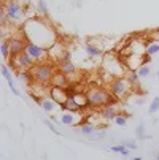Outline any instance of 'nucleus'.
I'll use <instances>...</instances> for the list:
<instances>
[{"instance_id": "nucleus-2", "label": "nucleus", "mask_w": 159, "mask_h": 160, "mask_svg": "<svg viewBox=\"0 0 159 160\" xmlns=\"http://www.w3.org/2000/svg\"><path fill=\"white\" fill-rule=\"evenodd\" d=\"M86 97H87L89 106H93V108H103L107 105H111L116 102V98L110 94V90L103 87H91L86 92Z\"/></svg>"}, {"instance_id": "nucleus-30", "label": "nucleus", "mask_w": 159, "mask_h": 160, "mask_svg": "<svg viewBox=\"0 0 159 160\" xmlns=\"http://www.w3.org/2000/svg\"><path fill=\"white\" fill-rule=\"evenodd\" d=\"M8 87L11 89V92L16 95V97H21V92L18 90V87H16V84H14V81H11V82H8Z\"/></svg>"}, {"instance_id": "nucleus-9", "label": "nucleus", "mask_w": 159, "mask_h": 160, "mask_svg": "<svg viewBox=\"0 0 159 160\" xmlns=\"http://www.w3.org/2000/svg\"><path fill=\"white\" fill-rule=\"evenodd\" d=\"M50 97L59 106H62L67 100H69V94H67V89L65 87H54V86H51L50 87Z\"/></svg>"}, {"instance_id": "nucleus-3", "label": "nucleus", "mask_w": 159, "mask_h": 160, "mask_svg": "<svg viewBox=\"0 0 159 160\" xmlns=\"http://www.w3.org/2000/svg\"><path fill=\"white\" fill-rule=\"evenodd\" d=\"M102 68H103V72H107L113 78H123V73H124L126 67L121 63L119 59H116L111 52H105L103 60H102Z\"/></svg>"}, {"instance_id": "nucleus-15", "label": "nucleus", "mask_w": 159, "mask_h": 160, "mask_svg": "<svg viewBox=\"0 0 159 160\" xmlns=\"http://www.w3.org/2000/svg\"><path fill=\"white\" fill-rule=\"evenodd\" d=\"M69 84H70L69 76L64 75V73L59 72V70L54 73V76H53V79H51V86H54V87H67Z\"/></svg>"}, {"instance_id": "nucleus-26", "label": "nucleus", "mask_w": 159, "mask_h": 160, "mask_svg": "<svg viewBox=\"0 0 159 160\" xmlns=\"http://www.w3.org/2000/svg\"><path fill=\"white\" fill-rule=\"evenodd\" d=\"M113 122H115L116 125H119V127H126L127 125V118L124 116V114H118V116L113 119Z\"/></svg>"}, {"instance_id": "nucleus-20", "label": "nucleus", "mask_w": 159, "mask_h": 160, "mask_svg": "<svg viewBox=\"0 0 159 160\" xmlns=\"http://www.w3.org/2000/svg\"><path fill=\"white\" fill-rule=\"evenodd\" d=\"M159 52V41H150V43H146V48H145V54H148V56H154V54H157Z\"/></svg>"}, {"instance_id": "nucleus-6", "label": "nucleus", "mask_w": 159, "mask_h": 160, "mask_svg": "<svg viewBox=\"0 0 159 160\" xmlns=\"http://www.w3.org/2000/svg\"><path fill=\"white\" fill-rule=\"evenodd\" d=\"M130 87H132V86L127 82L126 76H123V78H115V79L108 84L110 94L115 97L116 100H118V98H123L124 95H127V92L130 90Z\"/></svg>"}, {"instance_id": "nucleus-22", "label": "nucleus", "mask_w": 159, "mask_h": 160, "mask_svg": "<svg viewBox=\"0 0 159 160\" xmlns=\"http://www.w3.org/2000/svg\"><path fill=\"white\" fill-rule=\"evenodd\" d=\"M126 79H127V82L134 87V86H137V84H139L140 76H139V73H137V72H129V73L126 75Z\"/></svg>"}, {"instance_id": "nucleus-28", "label": "nucleus", "mask_w": 159, "mask_h": 160, "mask_svg": "<svg viewBox=\"0 0 159 160\" xmlns=\"http://www.w3.org/2000/svg\"><path fill=\"white\" fill-rule=\"evenodd\" d=\"M137 73H139L140 78H146V76H150V67H148V65H142L139 70H137Z\"/></svg>"}, {"instance_id": "nucleus-13", "label": "nucleus", "mask_w": 159, "mask_h": 160, "mask_svg": "<svg viewBox=\"0 0 159 160\" xmlns=\"http://www.w3.org/2000/svg\"><path fill=\"white\" fill-rule=\"evenodd\" d=\"M59 72H62L64 75H67V76H72V75H75L78 70H77V65L70 60V56L67 54L61 62H59Z\"/></svg>"}, {"instance_id": "nucleus-14", "label": "nucleus", "mask_w": 159, "mask_h": 160, "mask_svg": "<svg viewBox=\"0 0 159 160\" xmlns=\"http://www.w3.org/2000/svg\"><path fill=\"white\" fill-rule=\"evenodd\" d=\"M83 49H84V52L89 56V59H94V57H103V56H105L103 49H102V48H99L97 44H94V43H86L84 46H83Z\"/></svg>"}, {"instance_id": "nucleus-10", "label": "nucleus", "mask_w": 159, "mask_h": 160, "mask_svg": "<svg viewBox=\"0 0 159 160\" xmlns=\"http://www.w3.org/2000/svg\"><path fill=\"white\" fill-rule=\"evenodd\" d=\"M118 105H116V102L115 103H111V105H107V106H103V108H100V111H99V118L100 119H103V121H113L116 116H118Z\"/></svg>"}, {"instance_id": "nucleus-18", "label": "nucleus", "mask_w": 159, "mask_h": 160, "mask_svg": "<svg viewBox=\"0 0 159 160\" xmlns=\"http://www.w3.org/2000/svg\"><path fill=\"white\" fill-rule=\"evenodd\" d=\"M61 108H62V109H65V111H69V112H80V111H81V108L75 103V100H73L72 97H69V100H67Z\"/></svg>"}, {"instance_id": "nucleus-7", "label": "nucleus", "mask_w": 159, "mask_h": 160, "mask_svg": "<svg viewBox=\"0 0 159 160\" xmlns=\"http://www.w3.org/2000/svg\"><path fill=\"white\" fill-rule=\"evenodd\" d=\"M26 52L34 59L35 63H46L48 59H50L46 48L38 46V44H34V43H29V41H27V46H26Z\"/></svg>"}, {"instance_id": "nucleus-25", "label": "nucleus", "mask_w": 159, "mask_h": 160, "mask_svg": "<svg viewBox=\"0 0 159 160\" xmlns=\"http://www.w3.org/2000/svg\"><path fill=\"white\" fill-rule=\"evenodd\" d=\"M157 111H159V97H153V100H151V103H150L148 112H150V114H154V112H157Z\"/></svg>"}, {"instance_id": "nucleus-12", "label": "nucleus", "mask_w": 159, "mask_h": 160, "mask_svg": "<svg viewBox=\"0 0 159 160\" xmlns=\"http://www.w3.org/2000/svg\"><path fill=\"white\" fill-rule=\"evenodd\" d=\"M83 122V116L80 112H69V111H64L62 116H61V124L64 125H78Z\"/></svg>"}, {"instance_id": "nucleus-8", "label": "nucleus", "mask_w": 159, "mask_h": 160, "mask_svg": "<svg viewBox=\"0 0 159 160\" xmlns=\"http://www.w3.org/2000/svg\"><path fill=\"white\" fill-rule=\"evenodd\" d=\"M3 11L8 14L11 22H18L22 19L24 16V11H22V5L18 0H8V2L3 3Z\"/></svg>"}, {"instance_id": "nucleus-23", "label": "nucleus", "mask_w": 159, "mask_h": 160, "mask_svg": "<svg viewBox=\"0 0 159 160\" xmlns=\"http://www.w3.org/2000/svg\"><path fill=\"white\" fill-rule=\"evenodd\" d=\"M94 130H96V125H94V124H89V122L81 124V133H83V135H86V136L93 135V133H94Z\"/></svg>"}, {"instance_id": "nucleus-21", "label": "nucleus", "mask_w": 159, "mask_h": 160, "mask_svg": "<svg viewBox=\"0 0 159 160\" xmlns=\"http://www.w3.org/2000/svg\"><path fill=\"white\" fill-rule=\"evenodd\" d=\"M110 151H111V152H118V154H121V155H124V157H129V154H130V149H127L124 144L111 146V148H110Z\"/></svg>"}, {"instance_id": "nucleus-37", "label": "nucleus", "mask_w": 159, "mask_h": 160, "mask_svg": "<svg viewBox=\"0 0 159 160\" xmlns=\"http://www.w3.org/2000/svg\"><path fill=\"white\" fill-rule=\"evenodd\" d=\"M156 158H157V160H159V154H157V155H156Z\"/></svg>"}, {"instance_id": "nucleus-34", "label": "nucleus", "mask_w": 159, "mask_h": 160, "mask_svg": "<svg viewBox=\"0 0 159 160\" xmlns=\"http://www.w3.org/2000/svg\"><path fill=\"white\" fill-rule=\"evenodd\" d=\"M132 160H143V158H142V157H134Z\"/></svg>"}, {"instance_id": "nucleus-17", "label": "nucleus", "mask_w": 159, "mask_h": 160, "mask_svg": "<svg viewBox=\"0 0 159 160\" xmlns=\"http://www.w3.org/2000/svg\"><path fill=\"white\" fill-rule=\"evenodd\" d=\"M0 51H2V57L5 60L11 59V48H10V41L7 38H2V41H0Z\"/></svg>"}, {"instance_id": "nucleus-16", "label": "nucleus", "mask_w": 159, "mask_h": 160, "mask_svg": "<svg viewBox=\"0 0 159 160\" xmlns=\"http://www.w3.org/2000/svg\"><path fill=\"white\" fill-rule=\"evenodd\" d=\"M40 106H41V109H43L45 112H51V111H54V108L57 106V103L48 95V97H43V98H41Z\"/></svg>"}, {"instance_id": "nucleus-11", "label": "nucleus", "mask_w": 159, "mask_h": 160, "mask_svg": "<svg viewBox=\"0 0 159 160\" xmlns=\"http://www.w3.org/2000/svg\"><path fill=\"white\" fill-rule=\"evenodd\" d=\"M48 56H50V59H53L54 62H61V60L67 56L65 46H64V44H61L59 41H56L53 46L48 49Z\"/></svg>"}, {"instance_id": "nucleus-5", "label": "nucleus", "mask_w": 159, "mask_h": 160, "mask_svg": "<svg viewBox=\"0 0 159 160\" xmlns=\"http://www.w3.org/2000/svg\"><path fill=\"white\" fill-rule=\"evenodd\" d=\"M37 63L34 62V59L26 52V51H22L16 56H13L10 59V67L13 68V70L16 72H27V70H32V68L35 67Z\"/></svg>"}, {"instance_id": "nucleus-29", "label": "nucleus", "mask_w": 159, "mask_h": 160, "mask_svg": "<svg viewBox=\"0 0 159 160\" xmlns=\"http://www.w3.org/2000/svg\"><path fill=\"white\" fill-rule=\"evenodd\" d=\"M43 122H45V125H46V127H48V128H50V130H51L54 135H61V133H59V130L56 128V125H54L51 121H48V119H46V121H43Z\"/></svg>"}, {"instance_id": "nucleus-36", "label": "nucleus", "mask_w": 159, "mask_h": 160, "mask_svg": "<svg viewBox=\"0 0 159 160\" xmlns=\"http://www.w3.org/2000/svg\"><path fill=\"white\" fill-rule=\"evenodd\" d=\"M18 2H26V0H18Z\"/></svg>"}, {"instance_id": "nucleus-32", "label": "nucleus", "mask_w": 159, "mask_h": 160, "mask_svg": "<svg viewBox=\"0 0 159 160\" xmlns=\"http://www.w3.org/2000/svg\"><path fill=\"white\" fill-rule=\"evenodd\" d=\"M150 62H151V56L143 54V56H142V65H148Z\"/></svg>"}, {"instance_id": "nucleus-4", "label": "nucleus", "mask_w": 159, "mask_h": 160, "mask_svg": "<svg viewBox=\"0 0 159 160\" xmlns=\"http://www.w3.org/2000/svg\"><path fill=\"white\" fill-rule=\"evenodd\" d=\"M32 75H34V79L40 84H48L51 82L56 70H54V65L46 62V63H37L34 68H32Z\"/></svg>"}, {"instance_id": "nucleus-27", "label": "nucleus", "mask_w": 159, "mask_h": 160, "mask_svg": "<svg viewBox=\"0 0 159 160\" xmlns=\"http://www.w3.org/2000/svg\"><path fill=\"white\" fill-rule=\"evenodd\" d=\"M2 75H3V78H5V79H7L8 82H11V81H13V76H11V72H10V68H8V67H7L5 63L2 65Z\"/></svg>"}, {"instance_id": "nucleus-35", "label": "nucleus", "mask_w": 159, "mask_h": 160, "mask_svg": "<svg viewBox=\"0 0 159 160\" xmlns=\"http://www.w3.org/2000/svg\"><path fill=\"white\" fill-rule=\"evenodd\" d=\"M156 78H157V79H159V70H157V72H156Z\"/></svg>"}, {"instance_id": "nucleus-31", "label": "nucleus", "mask_w": 159, "mask_h": 160, "mask_svg": "<svg viewBox=\"0 0 159 160\" xmlns=\"http://www.w3.org/2000/svg\"><path fill=\"white\" fill-rule=\"evenodd\" d=\"M123 144L129 149H137V141H124Z\"/></svg>"}, {"instance_id": "nucleus-19", "label": "nucleus", "mask_w": 159, "mask_h": 160, "mask_svg": "<svg viewBox=\"0 0 159 160\" xmlns=\"http://www.w3.org/2000/svg\"><path fill=\"white\" fill-rule=\"evenodd\" d=\"M34 10H35V13L38 16H48V5H46L45 0H37Z\"/></svg>"}, {"instance_id": "nucleus-33", "label": "nucleus", "mask_w": 159, "mask_h": 160, "mask_svg": "<svg viewBox=\"0 0 159 160\" xmlns=\"http://www.w3.org/2000/svg\"><path fill=\"white\" fill-rule=\"evenodd\" d=\"M135 103L142 106V105H145V103H146V98H145V97H142V98H137V102H135Z\"/></svg>"}, {"instance_id": "nucleus-1", "label": "nucleus", "mask_w": 159, "mask_h": 160, "mask_svg": "<svg viewBox=\"0 0 159 160\" xmlns=\"http://www.w3.org/2000/svg\"><path fill=\"white\" fill-rule=\"evenodd\" d=\"M22 33L29 43L38 44L46 49H50L56 43V32L53 30L50 22H46V19H26L24 26H22Z\"/></svg>"}, {"instance_id": "nucleus-24", "label": "nucleus", "mask_w": 159, "mask_h": 160, "mask_svg": "<svg viewBox=\"0 0 159 160\" xmlns=\"http://www.w3.org/2000/svg\"><path fill=\"white\" fill-rule=\"evenodd\" d=\"M135 136H137L139 140H146L148 136L145 135V124H140L135 127Z\"/></svg>"}]
</instances>
